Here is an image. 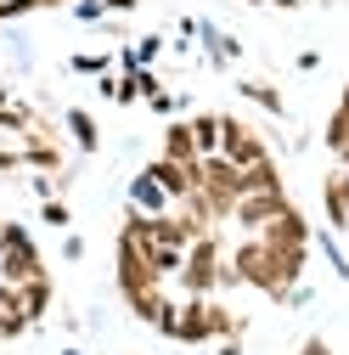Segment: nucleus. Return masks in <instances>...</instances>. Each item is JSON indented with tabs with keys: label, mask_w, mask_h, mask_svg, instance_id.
<instances>
[{
	"label": "nucleus",
	"mask_w": 349,
	"mask_h": 355,
	"mask_svg": "<svg viewBox=\"0 0 349 355\" xmlns=\"http://www.w3.org/2000/svg\"><path fill=\"white\" fill-rule=\"evenodd\" d=\"M231 271H237V282L242 288H253V293H265V299H287V288H298L304 282V265H310V248H271L265 237H242L231 254Z\"/></svg>",
	"instance_id": "f257e3e1"
},
{
	"label": "nucleus",
	"mask_w": 349,
	"mask_h": 355,
	"mask_svg": "<svg viewBox=\"0 0 349 355\" xmlns=\"http://www.w3.org/2000/svg\"><path fill=\"white\" fill-rule=\"evenodd\" d=\"M242 316H231V310L220 304V299H186V304H174L169 316L158 322V333L163 338H174V344H214V338H242Z\"/></svg>",
	"instance_id": "f03ea898"
},
{
	"label": "nucleus",
	"mask_w": 349,
	"mask_h": 355,
	"mask_svg": "<svg viewBox=\"0 0 349 355\" xmlns=\"http://www.w3.org/2000/svg\"><path fill=\"white\" fill-rule=\"evenodd\" d=\"M181 293L186 299H208V293H220V288H237V271H231V259H226V248H220V237H197L192 248H186V265H181Z\"/></svg>",
	"instance_id": "7ed1b4c3"
},
{
	"label": "nucleus",
	"mask_w": 349,
	"mask_h": 355,
	"mask_svg": "<svg viewBox=\"0 0 349 355\" xmlns=\"http://www.w3.org/2000/svg\"><path fill=\"white\" fill-rule=\"evenodd\" d=\"M220 158H231L237 169H248V164H259V158H271V147H265V136H259L248 119L226 113V119H220Z\"/></svg>",
	"instance_id": "20e7f679"
},
{
	"label": "nucleus",
	"mask_w": 349,
	"mask_h": 355,
	"mask_svg": "<svg viewBox=\"0 0 349 355\" xmlns=\"http://www.w3.org/2000/svg\"><path fill=\"white\" fill-rule=\"evenodd\" d=\"M293 203H287V192H248V198H237V209H231V226H242V237H259L271 226L276 214H287Z\"/></svg>",
	"instance_id": "39448f33"
},
{
	"label": "nucleus",
	"mask_w": 349,
	"mask_h": 355,
	"mask_svg": "<svg viewBox=\"0 0 349 355\" xmlns=\"http://www.w3.org/2000/svg\"><path fill=\"white\" fill-rule=\"evenodd\" d=\"M141 288H163V277L147 265L141 243L129 237V232H118V293L129 299V293H141Z\"/></svg>",
	"instance_id": "423d86ee"
},
{
	"label": "nucleus",
	"mask_w": 349,
	"mask_h": 355,
	"mask_svg": "<svg viewBox=\"0 0 349 355\" xmlns=\"http://www.w3.org/2000/svg\"><path fill=\"white\" fill-rule=\"evenodd\" d=\"M39 271H46V259H39L34 237H23V243H6V248H0V282L23 288V282H28V277H39Z\"/></svg>",
	"instance_id": "0eeeda50"
},
{
	"label": "nucleus",
	"mask_w": 349,
	"mask_h": 355,
	"mask_svg": "<svg viewBox=\"0 0 349 355\" xmlns=\"http://www.w3.org/2000/svg\"><path fill=\"white\" fill-rule=\"evenodd\" d=\"M259 237H265L271 248H310V226H304V214H298V209L276 214V220H271V226L259 232Z\"/></svg>",
	"instance_id": "6e6552de"
},
{
	"label": "nucleus",
	"mask_w": 349,
	"mask_h": 355,
	"mask_svg": "<svg viewBox=\"0 0 349 355\" xmlns=\"http://www.w3.org/2000/svg\"><path fill=\"white\" fill-rule=\"evenodd\" d=\"M129 209H136V214H169L174 203H169V192H163V187L152 181V175L141 169L136 181H129Z\"/></svg>",
	"instance_id": "1a4fd4ad"
},
{
	"label": "nucleus",
	"mask_w": 349,
	"mask_h": 355,
	"mask_svg": "<svg viewBox=\"0 0 349 355\" xmlns=\"http://www.w3.org/2000/svg\"><path fill=\"white\" fill-rule=\"evenodd\" d=\"M321 209H327V232H349V203H343V169H332L321 181Z\"/></svg>",
	"instance_id": "9d476101"
},
{
	"label": "nucleus",
	"mask_w": 349,
	"mask_h": 355,
	"mask_svg": "<svg viewBox=\"0 0 349 355\" xmlns=\"http://www.w3.org/2000/svg\"><path fill=\"white\" fill-rule=\"evenodd\" d=\"M124 304H129V316H136V322H152V327H158L169 310H174V299H169L163 288H141V293H129Z\"/></svg>",
	"instance_id": "9b49d317"
},
{
	"label": "nucleus",
	"mask_w": 349,
	"mask_h": 355,
	"mask_svg": "<svg viewBox=\"0 0 349 355\" xmlns=\"http://www.w3.org/2000/svg\"><path fill=\"white\" fill-rule=\"evenodd\" d=\"M17 304H23V316L39 327V316L51 310V277H46V271H39V277H28V282L17 288Z\"/></svg>",
	"instance_id": "f8f14e48"
},
{
	"label": "nucleus",
	"mask_w": 349,
	"mask_h": 355,
	"mask_svg": "<svg viewBox=\"0 0 349 355\" xmlns=\"http://www.w3.org/2000/svg\"><path fill=\"white\" fill-rule=\"evenodd\" d=\"M34 322L23 316V304H17V288L12 282H0V338H23Z\"/></svg>",
	"instance_id": "ddd939ff"
},
{
	"label": "nucleus",
	"mask_w": 349,
	"mask_h": 355,
	"mask_svg": "<svg viewBox=\"0 0 349 355\" xmlns=\"http://www.w3.org/2000/svg\"><path fill=\"white\" fill-rule=\"evenodd\" d=\"M237 91H242V96H248L253 107H265L271 119H287V96L276 91V85H271V79H242V85H237Z\"/></svg>",
	"instance_id": "4468645a"
},
{
	"label": "nucleus",
	"mask_w": 349,
	"mask_h": 355,
	"mask_svg": "<svg viewBox=\"0 0 349 355\" xmlns=\"http://www.w3.org/2000/svg\"><path fill=\"white\" fill-rule=\"evenodd\" d=\"M163 158H174V164H197V141H192V119H186V124L174 119V124L163 130Z\"/></svg>",
	"instance_id": "2eb2a0df"
},
{
	"label": "nucleus",
	"mask_w": 349,
	"mask_h": 355,
	"mask_svg": "<svg viewBox=\"0 0 349 355\" xmlns=\"http://www.w3.org/2000/svg\"><path fill=\"white\" fill-rule=\"evenodd\" d=\"M248 192H282V164H276V158L248 164V169H242V198H248Z\"/></svg>",
	"instance_id": "dca6fc26"
},
{
	"label": "nucleus",
	"mask_w": 349,
	"mask_h": 355,
	"mask_svg": "<svg viewBox=\"0 0 349 355\" xmlns=\"http://www.w3.org/2000/svg\"><path fill=\"white\" fill-rule=\"evenodd\" d=\"M141 254H147V265L169 282V277H181V265H186V248H174V243H141Z\"/></svg>",
	"instance_id": "f3484780"
},
{
	"label": "nucleus",
	"mask_w": 349,
	"mask_h": 355,
	"mask_svg": "<svg viewBox=\"0 0 349 355\" xmlns=\"http://www.w3.org/2000/svg\"><path fill=\"white\" fill-rule=\"evenodd\" d=\"M39 136H46V130H28V136H23V164L46 169V175H57V169H62V153H57L51 141H39Z\"/></svg>",
	"instance_id": "a211bd4d"
},
{
	"label": "nucleus",
	"mask_w": 349,
	"mask_h": 355,
	"mask_svg": "<svg viewBox=\"0 0 349 355\" xmlns=\"http://www.w3.org/2000/svg\"><path fill=\"white\" fill-rule=\"evenodd\" d=\"M68 136H73L79 153H96L102 147V130H96V119L84 113V107H68Z\"/></svg>",
	"instance_id": "6ab92c4d"
},
{
	"label": "nucleus",
	"mask_w": 349,
	"mask_h": 355,
	"mask_svg": "<svg viewBox=\"0 0 349 355\" xmlns=\"http://www.w3.org/2000/svg\"><path fill=\"white\" fill-rule=\"evenodd\" d=\"M192 141H197V158L220 153V113H192Z\"/></svg>",
	"instance_id": "aec40b11"
},
{
	"label": "nucleus",
	"mask_w": 349,
	"mask_h": 355,
	"mask_svg": "<svg viewBox=\"0 0 349 355\" xmlns=\"http://www.w3.org/2000/svg\"><path fill=\"white\" fill-rule=\"evenodd\" d=\"M197 34L208 40V51H214V62H237V57H242V46H237V34H220L214 23H197Z\"/></svg>",
	"instance_id": "412c9836"
},
{
	"label": "nucleus",
	"mask_w": 349,
	"mask_h": 355,
	"mask_svg": "<svg viewBox=\"0 0 349 355\" xmlns=\"http://www.w3.org/2000/svg\"><path fill=\"white\" fill-rule=\"evenodd\" d=\"M321 141H327V153H332V158H343V153H349V113H338V107H332V119L321 124Z\"/></svg>",
	"instance_id": "4be33fe9"
},
{
	"label": "nucleus",
	"mask_w": 349,
	"mask_h": 355,
	"mask_svg": "<svg viewBox=\"0 0 349 355\" xmlns=\"http://www.w3.org/2000/svg\"><path fill=\"white\" fill-rule=\"evenodd\" d=\"M316 248H321V254H327V265H332V271H338V277H343V282H349V259H343V248H338V237H332V232H327V237H316Z\"/></svg>",
	"instance_id": "5701e85b"
},
{
	"label": "nucleus",
	"mask_w": 349,
	"mask_h": 355,
	"mask_svg": "<svg viewBox=\"0 0 349 355\" xmlns=\"http://www.w3.org/2000/svg\"><path fill=\"white\" fill-rule=\"evenodd\" d=\"M158 57H163V34H147L141 46H136V68H152Z\"/></svg>",
	"instance_id": "b1692460"
},
{
	"label": "nucleus",
	"mask_w": 349,
	"mask_h": 355,
	"mask_svg": "<svg viewBox=\"0 0 349 355\" xmlns=\"http://www.w3.org/2000/svg\"><path fill=\"white\" fill-rule=\"evenodd\" d=\"M73 17L79 23H107V0H73Z\"/></svg>",
	"instance_id": "393cba45"
},
{
	"label": "nucleus",
	"mask_w": 349,
	"mask_h": 355,
	"mask_svg": "<svg viewBox=\"0 0 349 355\" xmlns=\"http://www.w3.org/2000/svg\"><path fill=\"white\" fill-rule=\"evenodd\" d=\"M28 12H39V0H0V23H17Z\"/></svg>",
	"instance_id": "a878e982"
},
{
	"label": "nucleus",
	"mask_w": 349,
	"mask_h": 355,
	"mask_svg": "<svg viewBox=\"0 0 349 355\" xmlns=\"http://www.w3.org/2000/svg\"><path fill=\"white\" fill-rule=\"evenodd\" d=\"M39 220H46V226H68V203L46 198V203H39Z\"/></svg>",
	"instance_id": "bb28decb"
},
{
	"label": "nucleus",
	"mask_w": 349,
	"mask_h": 355,
	"mask_svg": "<svg viewBox=\"0 0 349 355\" xmlns=\"http://www.w3.org/2000/svg\"><path fill=\"white\" fill-rule=\"evenodd\" d=\"M73 73H96L102 79L107 73V57H73Z\"/></svg>",
	"instance_id": "cd10ccee"
},
{
	"label": "nucleus",
	"mask_w": 349,
	"mask_h": 355,
	"mask_svg": "<svg viewBox=\"0 0 349 355\" xmlns=\"http://www.w3.org/2000/svg\"><path fill=\"white\" fill-rule=\"evenodd\" d=\"M152 102V113H163V119H174V107H181V96H169V91H158V96H147Z\"/></svg>",
	"instance_id": "c85d7f7f"
},
{
	"label": "nucleus",
	"mask_w": 349,
	"mask_h": 355,
	"mask_svg": "<svg viewBox=\"0 0 349 355\" xmlns=\"http://www.w3.org/2000/svg\"><path fill=\"white\" fill-rule=\"evenodd\" d=\"M298 355H332V344H327L321 333H310V338H304V344H298Z\"/></svg>",
	"instance_id": "c756f323"
},
{
	"label": "nucleus",
	"mask_w": 349,
	"mask_h": 355,
	"mask_svg": "<svg viewBox=\"0 0 349 355\" xmlns=\"http://www.w3.org/2000/svg\"><path fill=\"white\" fill-rule=\"evenodd\" d=\"M62 259H84V237H79V232L62 237Z\"/></svg>",
	"instance_id": "7c9ffc66"
},
{
	"label": "nucleus",
	"mask_w": 349,
	"mask_h": 355,
	"mask_svg": "<svg viewBox=\"0 0 349 355\" xmlns=\"http://www.w3.org/2000/svg\"><path fill=\"white\" fill-rule=\"evenodd\" d=\"M136 6H141V0H107V17H129Z\"/></svg>",
	"instance_id": "2f4dec72"
},
{
	"label": "nucleus",
	"mask_w": 349,
	"mask_h": 355,
	"mask_svg": "<svg viewBox=\"0 0 349 355\" xmlns=\"http://www.w3.org/2000/svg\"><path fill=\"white\" fill-rule=\"evenodd\" d=\"M220 344V355H242V338H214Z\"/></svg>",
	"instance_id": "473e14b6"
},
{
	"label": "nucleus",
	"mask_w": 349,
	"mask_h": 355,
	"mask_svg": "<svg viewBox=\"0 0 349 355\" xmlns=\"http://www.w3.org/2000/svg\"><path fill=\"white\" fill-rule=\"evenodd\" d=\"M17 164H23V147L17 153H0V169H17Z\"/></svg>",
	"instance_id": "72a5a7b5"
},
{
	"label": "nucleus",
	"mask_w": 349,
	"mask_h": 355,
	"mask_svg": "<svg viewBox=\"0 0 349 355\" xmlns=\"http://www.w3.org/2000/svg\"><path fill=\"white\" fill-rule=\"evenodd\" d=\"M271 6H276V12H293V6H304V0H271Z\"/></svg>",
	"instance_id": "f704fd0d"
},
{
	"label": "nucleus",
	"mask_w": 349,
	"mask_h": 355,
	"mask_svg": "<svg viewBox=\"0 0 349 355\" xmlns=\"http://www.w3.org/2000/svg\"><path fill=\"white\" fill-rule=\"evenodd\" d=\"M338 113H349V85H343V91H338Z\"/></svg>",
	"instance_id": "c9c22d12"
},
{
	"label": "nucleus",
	"mask_w": 349,
	"mask_h": 355,
	"mask_svg": "<svg viewBox=\"0 0 349 355\" xmlns=\"http://www.w3.org/2000/svg\"><path fill=\"white\" fill-rule=\"evenodd\" d=\"M46 6H73V0H39V12H46Z\"/></svg>",
	"instance_id": "e433bc0d"
},
{
	"label": "nucleus",
	"mask_w": 349,
	"mask_h": 355,
	"mask_svg": "<svg viewBox=\"0 0 349 355\" xmlns=\"http://www.w3.org/2000/svg\"><path fill=\"white\" fill-rule=\"evenodd\" d=\"M0 248H6V220H0Z\"/></svg>",
	"instance_id": "4c0bfd02"
},
{
	"label": "nucleus",
	"mask_w": 349,
	"mask_h": 355,
	"mask_svg": "<svg viewBox=\"0 0 349 355\" xmlns=\"http://www.w3.org/2000/svg\"><path fill=\"white\" fill-rule=\"evenodd\" d=\"M338 169H349V153H343V158H338Z\"/></svg>",
	"instance_id": "58836bf2"
},
{
	"label": "nucleus",
	"mask_w": 349,
	"mask_h": 355,
	"mask_svg": "<svg viewBox=\"0 0 349 355\" xmlns=\"http://www.w3.org/2000/svg\"><path fill=\"white\" fill-rule=\"evenodd\" d=\"M62 355H84V349H62Z\"/></svg>",
	"instance_id": "ea45409f"
},
{
	"label": "nucleus",
	"mask_w": 349,
	"mask_h": 355,
	"mask_svg": "<svg viewBox=\"0 0 349 355\" xmlns=\"http://www.w3.org/2000/svg\"><path fill=\"white\" fill-rule=\"evenodd\" d=\"M248 6H253V0H248Z\"/></svg>",
	"instance_id": "a19ab883"
}]
</instances>
